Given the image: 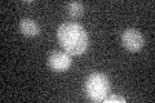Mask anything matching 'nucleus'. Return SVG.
<instances>
[{"label": "nucleus", "mask_w": 155, "mask_h": 103, "mask_svg": "<svg viewBox=\"0 0 155 103\" xmlns=\"http://www.w3.org/2000/svg\"><path fill=\"white\" fill-rule=\"evenodd\" d=\"M57 37L61 47L70 56L83 54L89 44L88 34L76 22H65L58 27Z\"/></svg>", "instance_id": "1"}, {"label": "nucleus", "mask_w": 155, "mask_h": 103, "mask_svg": "<svg viewBox=\"0 0 155 103\" xmlns=\"http://www.w3.org/2000/svg\"><path fill=\"white\" fill-rule=\"evenodd\" d=\"M85 93L93 102H104L110 93V80L101 72H93L87 77Z\"/></svg>", "instance_id": "2"}, {"label": "nucleus", "mask_w": 155, "mask_h": 103, "mask_svg": "<svg viewBox=\"0 0 155 103\" xmlns=\"http://www.w3.org/2000/svg\"><path fill=\"white\" fill-rule=\"evenodd\" d=\"M122 43L125 47V49H128L129 52H138L140 49H142L145 40L142 34L136 28H127L123 35H122Z\"/></svg>", "instance_id": "3"}, {"label": "nucleus", "mask_w": 155, "mask_h": 103, "mask_svg": "<svg viewBox=\"0 0 155 103\" xmlns=\"http://www.w3.org/2000/svg\"><path fill=\"white\" fill-rule=\"evenodd\" d=\"M71 57L65 52H53L48 58V65L54 71H65L71 66Z\"/></svg>", "instance_id": "4"}, {"label": "nucleus", "mask_w": 155, "mask_h": 103, "mask_svg": "<svg viewBox=\"0 0 155 103\" xmlns=\"http://www.w3.org/2000/svg\"><path fill=\"white\" fill-rule=\"evenodd\" d=\"M19 28L23 35L26 36H36L40 34V27L39 24L31 18H23L19 22Z\"/></svg>", "instance_id": "5"}, {"label": "nucleus", "mask_w": 155, "mask_h": 103, "mask_svg": "<svg viewBox=\"0 0 155 103\" xmlns=\"http://www.w3.org/2000/svg\"><path fill=\"white\" fill-rule=\"evenodd\" d=\"M84 12V7L80 2H71L67 4V13L72 18H79Z\"/></svg>", "instance_id": "6"}, {"label": "nucleus", "mask_w": 155, "mask_h": 103, "mask_svg": "<svg viewBox=\"0 0 155 103\" xmlns=\"http://www.w3.org/2000/svg\"><path fill=\"white\" fill-rule=\"evenodd\" d=\"M105 103H114V102H120V103H125V99L123 97L119 95H111V97H106L104 99Z\"/></svg>", "instance_id": "7"}]
</instances>
